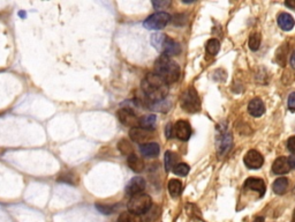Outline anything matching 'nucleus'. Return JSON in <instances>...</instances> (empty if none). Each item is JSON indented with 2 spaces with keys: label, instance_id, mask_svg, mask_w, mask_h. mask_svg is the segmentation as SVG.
I'll return each mask as SVG.
<instances>
[{
  "label": "nucleus",
  "instance_id": "obj_1",
  "mask_svg": "<svg viewBox=\"0 0 295 222\" xmlns=\"http://www.w3.org/2000/svg\"><path fill=\"white\" fill-rule=\"evenodd\" d=\"M142 90L150 102H162L169 94V85L156 73H148L142 80Z\"/></svg>",
  "mask_w": 295,
  "mask_h": 222
},
{
  "label": "nucleus",
  "instance_id": "obj_2",
  "mask_svg": "<svg viewBox=\"0 0 295 222\" xmlns=\"http://www.w3.org/2000/svg\"><path fill=\"white\" fill-rule=\"evenodd\" d=\"M155 73L159 78H162L167 85H170L177 83L179 80L181 70L177 61H174L171 57L162 54L156 60Z\"/></svg>",
  "mask_w": 295,
  "mask_h": 222
},
{
  "label": "nucleus",
  "instance_id": "obj_3",
  "mask_svg": "<svg viewBox=\"0 0 295 222\" xmlns=\"http://www.w3.org/2000/svg\"><path fill=\"white\" fill-rule=\"evenodd\" d=\"M151 44L157 51H159L160 53L167 57L177 56V54L181 52L180 44L167 36L166 34H153L151 36Z\"/></svg>",
  "mask_w": 295,
  "mask_h": 222
},
{
  "label": "nucleus",
  "instance_id": "obj_4",
  "mask_svg": "<svg viewBox=\"0 0 295 222\" xmlns=\"http://www.w3.org/2000/svg\"><path fill=\"white\" fill-rule=\"evenodd\" d=\"M151 207H152L151 198H150L149 194H146V193L136 194V196L130 198L128 204H127L128 212L136 215L148 213Z\"/></svg>",
  "mask_w": 295,
  "mask_h": 222
},
{
  "label": "nucleus",
  "instance_id": "obj_5",
  "mask_svg": "<svg viewBox=\"0 0 295 222\" xmlns=\"http://www.w3.org/2000/svg\"><path fill=\"white\" fill-rule=\"evenodd\" d=\"M216 147H217V153L221 158L227 155V153L231 151L232 134L224 125L218 126L217 136H216Z\"/></svg>",
  "mask_w": 295,
  "mask_h": 222
},
{
  "label": "nucleus",
  "instance_id": "obj_6",
  "mask_svg": "<svg viewBox=\"0 0 295 222\" xmlns=\"http://www.w3.org/2000/svg\"><path fill=\"white\" fill-rule=\"evenodd\" d=\"M181 107L184 111L190 112V114H195L201 110V101L200 97L196 93V90L194 88H188L181 96Z\"/></svg>",
  "mask_w": 295,
  "mask_h": 222
},
{
  "label": "nucleus",
  "instance_id": "obj_7",
  "mask_svg": "<svg viewBox=\"0 0 295 222\" xmlns=\"http://www.w3.org/2000/svg\"><path fill=\"white\" fill-rule=\"evenodd\" d=\"M170 21H171L170 14H167L165 12H158L146 19V21L143 22V26L144 28L149 30H160L165 28V27L169 25Z\"/></svg>",
  "mask_w": 295,
  "mask_h": 222
},
{
  "label": "nucleus",
  "instance_id": "obj_8",
  "mask_svg": "<svg viewBox=\"0 0 295 222\" xmlns=\"http://www.w3.org/2000/svg\"><path fill=\"white\" fill-rule=\"evenodd\" d=\"M118 118L121 124L125 126H130V128H136L140 122V118L137 117V115L129 108L120 109L118 111Z\"/></svg>",
  "mask_w": 295,
  "mask_h": 222
},
{
  "label": "nucleus",
  "instance_id": "obj_9",
  "mask_svg": "<svg viewBox=\"0 0 295 222\" xmlns=\"http://www.w3.org/2000/svg\"><path fill=\"white\" fill-rule=\"evenodd\" d=\"M152 131H149V130L142 129L140 126H136V128H132L129 131V136L130 139L133 140L134 142L140 143V145H144V143H148L150 139H152Z\"/></svg>",
  "mask_w": 295,
  "mask_h": 222
},
{
  "label": "nucleus",
  "instance_id": "obj_10",
  "mask_svg": "<svg viewBox=\"0 0 295 222\" xmlns=\"http://www.w3.org/2000/svg\"><path fill=\"white\" fill-rule=\"evenodd\" d=\"M144 189H146V180L142 177H134L128 182L126 185V194L130 198L136 196V194L143 193Z\"/></svg>",
  "mask_w": 295,
  "mask_h": 222
},
{
  "label": "nucleus",
  "instance_id": "obj_11",
  "mask_svg": "<svg viewBox=\"0 0 295 222\" xmlns=\"http://www.w3.org/2000/svg\"><path fill=\"white\" fill-rule=\"evenodd\" d=\"M243 162H245V165L248 167L249 169H259L260 167L263 166L264 159L259 152L255 151V149H252V151H249L245 155Z\"/></svg>",
  "mask_w": 295,
  "mask_h": 222
},
{
  "label": "nucleus",
  "instance_id": "obj_12",
  "mask_svg": "<svg viewBox=\"0 0 295 222\" xmlns=\"http://www.w3.org/2000/svg\"><path fill=\"white\" fill-rule=\"evenodd\" d=\"M174 133L181 141H187L191 135V129L189 123L186 121H178L174 125Z\"/></svg>",
  "mask_w": 295,
  "mask_h": 222
},
{
  "label": "nucleus",
  "instance_id": "obj_13",
  "mask_svg": "<svg viewBox=\"0 0 295 222\" xmlns=\"http://www.w3.org/2000/svg\"><path fill=\"white\" fill-rule=\"evenodd\" d=\"M243 187L247 190L256 191V192L259 193V196L262 197L265 193V183H264L263 179L260 178H248L243 184Z\"/></svg>",
  "mask_w": 295,
  "mask_h": 222
},
{
  "label": "nucleus",
  "instance_id": "obj_14",
  "mask_svg": "<svg viewBox=\"0 0 295 222\" xmlns=\"http://www.w3.org/2000/svg\"><path fill=\"white\" fill-rule=\"evenodd\" d=\"M290 170L291 166L290 163H288V159L285 158V156L278 158L272 165V172L276 174V175H285V174L290 173Z\"/></svg>",
  "mask_w": 295,
  "mask_h": 222
},
{
  "label": "nucleus",
  "instance_id": "obj_15",
  "mask_svg": "<svg viewBox=\"0 0 295 222\" xmlns=\"http://www.w3.org/2000/svg\"><path fill=\"white\" fill-rule=\"evenodd\" d=\"M248 111L253 117H260L265 112V107L260 98H254L249 102L248 104Z\"/></svg>",
  "mask_w": 295,
  "mask_h": 222
},
{
  "label": "nucleus",
  "instance_id": "obj_16",
  "mask_svg": "<svg viewBox=\"0 0 295 222\" xmlns=\"http://www.w3.org/2000/svg\"><path fill=\"white\" fill-rule=\"evenodd\" d=\"M295 21L293 16L288 14V13H281V14L278 16V26L283 30H285V32H290V30L293 29Z\"/></svg>",
  "mask_w": 295,
  "mask_h": 222
},
{
  "label": "nucleus",
  "instance_id": "obj_17",
  "mask_svg": "<svg viewBox=\"0 0 295 222\" xmlns=\"http://www.w3.org/2000/svg\"><path fill=\"white\" fill-rule=\"evenodd\" d=\"M141 153L146 158H156L159 154V145L156 142H148L141 145Z\"/></svg>",
  "mask_w": 295,
  "mask_h": 222
},
{
  "label": "nucleus",
  "instance_id": "obj_18",
  "mask_svg": "<svg viewBox=\"0 0 295 222\" xmlns=\"http://www.w3.org/2000/svg\"><path fill=\"white\" fill-rule=\"evenodd\" d=\"M127 163H128V167L134 173H142L144 170L143 160L136 154L129 155L128 158H127Z\"/></svg>",
  "mask_w": 295,
  "mask_h": 222
},
{
  "label": "nucleus",
  "instance_id": "obj_19",
  "mask_svg": "<svg viewBox=\"0 0 295 222\" xmlns=\"http://www.w3.org/2000/svg\"><path fill=\"white\" fill-rule=\"evenodd\" d=\"M288 185H290V180L286 177H280V178L274 180L272 187L274 193L278 194V196H283L288 190Z\"/></svg>",
  "mask_w": 295,
  "mask_h": 222
},
{
  "label": "nucleus",
  "instance_id": "obj_20",
  "mask_svg": "<svg viewBox=\"0 0 295 222\" xmlns=\"http://www.w3.org/2000/svg\"><path fill=\"white\" fill-rule=\"evenodd\" d=\"M156 123H157V117L155 115H147V116H143L142 118H140L139 126L142 129L152 131V130L155 129Z\"/></svg>",
  "mask_w": 295,
  "mask_h": 222
},
{
  "label": "nucleus",
  "instance_id": "obj_21",
  "mask_svg": "<svg viewBox=\"0 0 295 222\" xmlns=\"http://www.w3.org/2000/svg\"><path fill=\"white\" fill-rule=\"evenodd\" d=\"M183 190V183L179 179H171L169 182V192L173 198L180 196Z\"/></svg>",
  "mask_w": 295,
  "mask_h": 222
},
{
  "label": "nucleus",
  "instance_id": "obj_22",
  "mask_svg": "<svg viewBox=\"0 0 295 222\" xmlns=\"http://www.w3.org/2000/svg\"><path fill=\"white\" fill-rule=\"evenodd\" d=\"M118 149L120 151V153H121V154L126 155V156H129V155L134 154V149H133L132 143H130L128 140H126V139L120 140V141L118 142Z\"/></svg>",
  "mask_w": 295,
  "mask_h": 222
},
{
  "label": "nucleus",
  "instance_id": "obj_23",
  "mask_svg": "<svg viewBox=\"0 0 295 222\" xmlns=\"http://www.w3.org/2000/svg\"><path fill=\"white\" fill-rule=\"evenodd\" d=\"M118 222H142V220H141L140 215L130 213V212H123L119 215Z\"/></svg>",
  "mask_w": 295,
  "mask_h": 222
},
{
  "label": "nucleus",
  "instance_id": "obj_24",
  "mask_svg": "<svg viewBox=\"0 0 295 222\" xmlns=\"http://www.w3.org/2000/svg\"><path fill=\"white\" fill-rule=\"evenodd\" d=\"M165 169L166 172H170L171 169H173V167L177 165V155L173 152H166L165 153Z\"/></svg>",
  "mask_w": 295,
  "mask_h": 222
},
{
  "label": "nucleus",
  "instance_id": "obj_25",
  "mask_svg": "<svg viewBox=\"0 0 295 222\" xmlns=\"http://www.w3.org/2000/svg\"><path fill=\"white\" fill-rule=\"evenodd\" d=\"M219 49H221V43H219L218 40L212 39L207 43V51L209 54H211V56L217 54Z\"/></svg>",
  "mask_w": 295,
  "mask_h": 222
},
{
  "label": "nucleus",
  "instance_id": "obj_26",
  "mask_svg": "<svg viewBox=\"0 0 295 222\" xmlns=\"http://www.w3.org/2000/svg\"><path fill=\"white\" fill-rule=\"evenodd\" d=\"M260 41H262V39H260V35L258 33H254L250 35V39H249V47L252 49L253 51H256L259 49L260 46Z\"/></svg>",
  "mask_w": 295,
  "mask_h": 222
},
{
  "label": "nucleus",
  "instance_id": "obj_27",
  "mask_svg": "<svg viewBox=\"0 0 295 222\" xmlns=\"http://www.w3.org/2000/svg\"><path fill=\"white\" fill-rule=\"evenodd\" d=\"M173 173L178 176H186L188 173H189V167L186 163H177L176 166L173 167Z\"/></svg>",
  "mask_w": 295,
  "mask_h": 222
},
{
  "label": "nucleus",
  "instance_id": "obj_28",
  "mask_svg": "<svg viewBox=\"0 0 295 222\" xmlns=\"http://www.w3.org/2000/svg\"><path fill=\"white\" fill-rule=\"evenodd\" d=\"M96 208H97V210L103 214H112L113 212L115 211L116 207L114 205H106V204L97 203L96 204Z\"/></svg>",
  "mask_w": 295,
  "mask_h": 222
},
{
  "label": "nucleus",
  "instance_id": "obj_29",
  "mask_svg": "<svg viewBox=\"0 0 295 222\" xmlns=\"http://www.w3.org/2000/svg\"><path fill=\"white\" fill-rule=\"evenodd\" d=\"M59 180H60V182H65V183L73 184V183H74V175H73V174H71V173L63 174V175H60Z\"/></svg>",
  "mask_w": 295,
  "mask_h": 222
},
{
  "label": "nucleus",
  "instance_id": "obj_30",
  "mask_svg": "<svg viewBox=\"0 0 295 222\" xmlns=\"http://www.w3.org/2000/svg\"><path fill=\"white\" fill-rule=\"evenodd\" d=\"M152 5L156 9H164L165 7H167V6H170L171 2L170 1H152Z\"/></svg>",
  "mask_w": 295,
  "mask_h": 222
},
{
  "label": "nucleus",
  "instance_id": "obj_31",
  "mask_svg": "<svg viewBox=\"0 0 295 222\" xmlns=\"http://www.w3.org/2000/svg\"><path fill=\"white\" fill-rule=\"evenodd\" d=\"M287 102H288V108H290V110L295 112V91L294 93L290 94Z\"/></svg>",
  "mask_w": 295,
  "mask_h": 222
},
{
  "label": "nucleus",
  "instance_id": "obj_32",
  "mask_svg": "<svg viewBox=\"0 0 295 222\" xmlns=\"http://www.w3.org/2000/svg\"><path fill=\"white\" fill-rule=\"evenodd\" d=\"M287 148H288V151H290L291 153H293V154H295V135L294 136H291V138L288 139V141H287Z\"/></svg>",
  "mask_w": 295,
  "mask_h": 222
},
{
  "label": "nucleus",
  "instance_id": "obj_33",
  "mask_svg": "<svg viewBox=\"0 0 295 222\" xmlns=\"http://www.w3.org/2000/svg\"><path fill=\"white\" fill-rule=\"evenodd\" d=\"M173 125L171 124V123H169V124H167V126H166V131H165V133H166V138L167 139H171L173 136Z\"/></svg>",
  "mask_w": 295,
  "mask_h": 222
},
{
  "label": "nucleus",
  "instance_id": "obj_34",
  "mask_svg": "<svg viewBox=\"0 0 295 222\" xmlns=\"http://www.w3.org/2000/svg\"><path fill=\"white\" fill-rule=\"evenodd\" d=\"M285 5L287 6V7H290V8H292V9H294L295 11V0H287L286 2H285Z\"/></svg>",
  "mask_w": 295,
  "mask_h": 222
},
{
  "label": "nucleus",
  "instance_id": "obj_35",
  "mask_svg": "<svg viewBox=\"0 0 295 222\" xmlns=\"http://www.w3.org/2000/svg\"><path fill=\"white\" fill-rule=\"evenodd\" d=\"M287 159H288V163H290L291 168L295 169V155L291 156V158H287Z\"/></svg>",
  "mask_w": 295,
  "mask_h": 222
},
{
  "label": "nucleus",
  "instance_id": "obj_36",
  "mask_svg": "<svg viewBox=\"0 0 295 222\" xmlns=\"http://www.w3.org/2000/svg\"><path fill=\"white\" fill-rule=\"evenodd\" d=\"M290 63H291V66L295 70V51H293V53L291 54V58H290Z\"/></svg>",
  "mask_w": 295,
  "mask_h": 222
},
{
  "label": "nucleus",
  "instance_id": "obj_37",
  "mask_svg": "<svg viewBox=\"0 0 295 222\" xmlns=\"http://www.w3.org/2000/svg\"><path fill=\"white\" fill-rule=\"evenodd\" d=\"M254 222H264V218L262 217H257L255 220H254Z\"/></svg>",
  "mask_w": 295,
  "mask_h": 222
},
{
  "label": "nucleus",
  "instance_id": "obj_38",
  "mask_svg": "<svg viewBox=\"0 0 295 222\" xmlns=\"http://www.w3.org/2000/svg\"><path fill=\"white\" fill-rule=\"evenodd\" d=\"M292 222H295V210L293 212V217H292Z\"/></svg>",
  "mask_w": 295,
  "mask_h": 222
},
{
  "label": "nucleus",
  "instance_id": "obj_39",
  "mask_svg": "<svg viewBox=\"0 0 295 222\" xmlns=\"http://www.w3.org/2000/svg\"><path fill=\"white\" fill-rule=\"evenodd\" d=\"M293 192H294V194H295V186H294V190H293Z\"/></svg>",
  "mask_w": 295,
  "mask_h": 222
}]
</instances>
